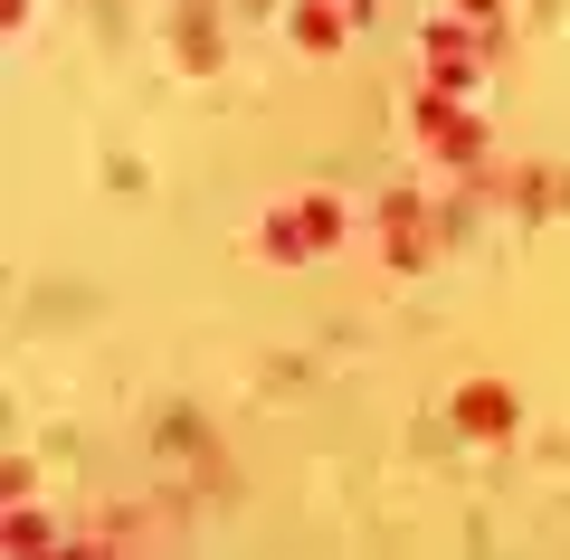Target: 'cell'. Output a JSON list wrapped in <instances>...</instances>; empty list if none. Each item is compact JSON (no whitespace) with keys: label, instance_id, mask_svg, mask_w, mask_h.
<instances>
[{"label":"cell","instance_id":"1","mask_svg":"<svg viewBox=\"0 0 570 560\" xmlns=\"http://www.w3.org/2000/svg\"><path fill=\"white\" fill-rule=\"evenodd\" d=\"M333 238H343V200H295V219H266V247L276 257H314Z\"/></svg>","mask_w":570,"mask_h":560},{"label":"cell","instance_id":"2","mask_svg":"<svg viewBox=\"0 0 570 560\" xmlns=\"http://www.w3.org/2000/svg\"><path fill=\"white\" fill-rule=\"evenodd\" d=\"M428 77H438V86H466V77H475V29H466V20L428 29Z\"/></svg>","mask_w":570,"mask_h":560},{"label":"cell","instance_id":"3","mask_svg":"<svg viewBox=\"0 0 570 560\" xmlns=\"http://www.w3.org/2000/svg\"><path fill=\"white\" fill-rule=\"evenodd\" d=\"M456 428H466V438H513V390L475 381L466 400H456Z\"/></svg>","mask_w":570,"mask_h":560},{"label":"cell","instance_id":"4","mask_svg":"<svg viewBox=\"0 0 570 560\" xmlns=\"http://www.w3.org/2000/svg\"><path fill=\"white\" fill-rule=\"evenodd\" d=\"M419 134H428V153H448V161H466V153H475V124L456 115V105H438V96L419 105Z\"/></svg>","mask_w":570,"mask_h":560},{"label":"cell","instance_id":"5","mask_svg":"<svg viewBox=\"0 0 570 560\" xmlns=\"http://www.w3.org/2000/svg\"><path fill=\"white\" fill-rule=\"evenodd\" d=\"M295 39H305V48H333V39H343V10H324V0H305V10H295Z\"/></svg>","mask_w":570,"mask_h":560},{"label":"cell","instance_id":"6","mask_svg":"<svg viewBox=\"0 0 570 560\" xmlns=\"http://www.w3.org/2000/svg\"><path fill=\"white\" fill-rule=\"evenodd\" d=\"M456 10H466V20H504V0H456Z\"/></svg>","mask_w":570,"mask_h":560}]
</instances>
